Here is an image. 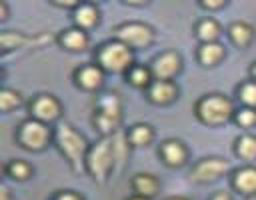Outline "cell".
I'll list each match as a JSON object with an SVG mask.
<instances>
[{"label": "cell", "mask_w": 256, "mask_h": 200, "mask_svg": "<svg viewBox=\"0 0 256 200\" xmlns=\"http://www.w3.org/2000/svg\"><path fill=\"white\" fill-rule=\"evenodd\" d=\"M4 172H6L8 178H12V180H16V182H24V180L32 178L34 168H32V164H28L26 160L16 158V160H10V162L4 166Z\"/></svg>", "instance_id": "cell-25"}, {"label": "cell", "mask_w": 256, "mask_h": 200, "mask_svg": "<svg viewBox=\"0 0 256 200\" xmlns=\"http://www.w3.org/2000/svg\"><path fill=\"white\" fill-rule=\"evenodd\" d=\"M122 98L116 92H104L96 98L94 104V114H92V124L102 136H112L120 130L122 124Z\"/></svg>", "instance_id": "cell-4"}, {"label": "cell", "mask_w": 256, "mask_h": 200, "mask_svg": "<svg viewBox=\"0 0 256 200\" xmlns=\"http://www.w3.org/2000/svg\"><path fill=\"white\" fill-rule=\"evenodd\" d=\"M126 82L134 88H140V90H148L150 84L154 82V76H152V70L150 66H144V64H134L126 74H124Z\"/></svg>", "instance_id": "cell-22"}, {"label": "cell", "mask_w": 256, "mask_h": 200, "mask_svg": "<svg viewBox=\"0 0 256 200\" xmlns=\"http://www.w3.org/2000/svg\"><path fill=\"white\" fill-rule=\"evenodd\" d=\"M104 76L106 72L96 64H82L74 70V82L78 88H82L84 92H98L104 84Z\"/></svg>", "instance_id": "cell-12"}, {"label": "cell", "mask_w": 256, "mask_h": 200, "mask_svg": "<svg viewBox=\"0 0 256 200\" xmlns=\"http://www.w3.org/2000/svg\"><path fill=\"white\" fill-rule=\"evenodd\" d=\"M194 114L204 126H222L234 118V102L220 92H210L198 98L194 104Z\"/></svg>", "instance_id": "cell-3"}, {"label": "cell", "mask_w": 256, "mask_h": 200, "mask_svg": "<svg viewBox=\"0 0 256 200\" xmlns=\"http://www.w3.org/2000/svg\"><path fill=\"white\" fill-rule=\"evenodd\" d=\"M158 152H160L162 162H164L166 166H170V168H180V166H184L186 160H188V148H186L184 142L178 140V138H166V140L160 144Z\"/></svg>", "instance_id": "cell-13"}, {"label": "cell", "mask_w": 256, "mask_h": 200, "mask_svg": "<svg viewBox=\"0 0 256 200\" xmlns=\"http://www.w3.org/2000/svg\"><path fill=\"white\" fill-rule=\"evenodd\" d=\"M226 2L224 0H200V6L204 8V10H218V8H222Z\"/></svg>", "instance_id": "cell-31"}, {"label": "cell", "mask_w": 256, "mask_h": 200, "mask_svg": "<svg viewBox=\"0 0 256 200\" xmlns=\"http://www.w3.org/2000/svg\"><path fill=\"white\" fill-rule=\"evenodd\" d=\"M128 200H150V198H144V196H138V194H132Z\"/></svg>", "instance_id": "cell-37"}, {"label": "cell", "mask_w": 256, "mask_h": 200, "mask_svg": "<svg viewBox=\"0 0 256 200\" xmlns=\"http://www.w3.org/2000/svg\"><path fill=\"white\" fill-rule=\"evenodd\" d=\"M20 104H22V96L18 90H14V88H2L0 90V110L4 114L18 108Z\"/></svg>", "instance_id": "cell-27"}, {"label": "cell", "mask_w": 256, "mask_h": 200, "mask_svg": "<svg viewBox=\"0 0 256 200\" xmlns=\"http://www.w3.org/2000/svg\"><path fill=\"white\" fill-rule=\"evenodd\" d=\"M146 96L156 106H168L178 98V86L174 80H154L146 90Z\"/></svg>", "instance_id": "cell-15"}, {"label": "cell", "mask_w": 256, "mask_h": 200, "mask_svg": "<svg viewBox=\"0 0 256 200\" xmlns=\"http://www.w3.org/2000/svg\"><path fill=\"white\" fill-rule=\"evenodd\" d=\"M126 138L130 142L132 148H140V146H148L152 140H154V130L150 124H144V122H138V124H132L126 132Z\"/></svg>", "instance_id": "cell-24"}, {"label": "cell", "mask_w": 256, "mask_h": 200, "mask_svg": "<svg viewBox=\"0 0 256 200\" xmlns=\"http://www.w3.org/2000/svg\"><path fill=\"white\" fill-rule=\"evenodd\" d=\"M50 200H84V196L74 190H58Z\"/></svg>", "instance_id": "cell-29"}, {"label": "cell", "mask_w": 256, "mask_h": 200, "mask_svg": "<svg viewBox=\"0 0 256 200\" xmlns=\"http://www.w3.org/2000/svg\"><path fill=\"white\" fill-rule=\"evenodd\" d=\"M234 152L238 158H242L244 162H254L256 160V134L252 132H244L234 140Z\"/></svg>", "instance_id": "cell-23"}, {"label": "cell", "mask_w": 256, "mask_h": 200, "mask_svg": "<svg viewBox=\"0 0 256 200\" xmlns=\"http://www.w3.org/2000/svg\"><path fill=\"white\" fill-rule=\"evenodd\" d=\"M196 38L200 40V44H208V42H218L220 34H222V26L214 20V18H202L196 22L194 26Z\"/></svg>", "instance_id": "cell-21"}, {"label": "cell", "mask_w": 256, "mask_h": 200, "mask_svg": "<svg viewBox=\"0 0 256 200\" xmlns=\"http://www.w3.org/2000/svg\"><path fill=\"white\" fill-rule=\"evenodd\" d=\"M0 10H2L0 20H6V18H8V12H10V10H8V4H6V2H0Z\"/></svg>", "instance_id": "cell-33"}, {"label": "cell", "mask_w": 256, "mask_h": 200, "mask_svg": "<svg viewBox=\"0 0 256 200\" xmlns=\"http://www.w3.org/2000/svg\"><path fill=\"white\" fill-rule=\"evenodd\" d=\"M154 80H174L182 70V56L176 50H164L150 62Z\"/></svg>", "instance_id": "cell-10"}, {"label": "cell", "mask_w": 256, "mask_h": 200, "mask_svg": "<svg viewBox=\"0 0 256 200\" xmlns=\"http://www.w3.org/2000/svg\"><path fill=\"white\" fill-rule=\"evenodd\" d=\"M50 4H52V6H58V8H66V10H72V12H74V10L78 8V4H80V2H78V0H50Z\"/></svg>", "instance_id": "cell-30"}, {"label": "cell", "mask_w": 256, "mask_h": 200, "mask_svg": "<svg viewBox=\"0 0 256 200\" xmlns=\"http://www.w3.org/2000/svg\"><path fill=\"white\" fill-rule=\"evenodd\" d=\"M226 50H224V44L220 42H208V44H200L198 50H196V58L202 66L210 68V66H216L222 58H224Z\"/></svg>", "instance_id": "cell-20"}, {"label": "cell", "mask_w": 256, "mask_h": 200, "mask_svg": "<svg viewBox=\"0 0 256 200\" xmlns=\"http://www.w3.org/2000/svg\"><path fill=\"white\" fill-rule=\"evenodd\" d=\"M228 38L236 48H246L254 40V28L244 20H236L228 26Z\"/></svg>", "instance_id": "cell-19"}, {"label": "cell", "mask_w": 256, "mask_h": 200, "mask_svg": "<svg viewBox=\"0 0 256 200\" xmlns=\"http://www.w3.org/2000/svg\"><path fill=\"white\" fill-rule=\"evenodd\" d=\"M0 200H14V196L10 194V190H8L6 186L2 188V194H0Z\"/></svg>", "instance_id": "cell-34"}, {"label": "cell", "mask_w": 256, "mask_h": 200, "mask_svg": "<svg viewBox=\"0 0 256 200\" xmlns=\"http://www.w3.org/2000/svg\"><path fill=\"white\" fill-rule=\"evenodd\" d=\"M28 110H30V118H36L44 124H52V122H58L60 116H62V102L54 96V94H36L30 104H28Z\"/></svg>", "instance_id": "cell-9"}, {"label": "cell", "mask_w": 256, "mask_h": 200, "mask_svg": "<svg viewBox=\"0 0 256 200\" xmlns=\"http://www.w3.org/2000/svg\"><path fill=\"white\" fill-rule=\"evenodd\" d=\"M246 200H254V198H246Z\"/></svg>", "instance_id": "cell-39"}, {"label": "cell", "mask_w": 256, "mask_h": 200, "mask_svg": "<svg viewBox=\"0 0 256 200\" xmlns=\"http://www.w3.org/2000/svg\"><path fill=\"white\" fill-rule=\"evenodd\" d=\"M96 64L106 74H126L136 62H134V50L120 42L118 38L106 40L96 50Z\"/></svg>", "instance_id": "cell-5"}, {"label": "cell", "mask_w": 256, "mask_h": 200, "mask_svg": "<svg viewBox=\"0 0 256 200\" xmlns=\"http://www.w3.org/2000/svg\"><path fill=\"white\" fill-rule=\"evenodd\" d=\"M114 38H118L132 50H140V48H148L154 42V28L148 26L146 22L132 20V22H124V24L116 26Z\"/></svg>", "instance_id": "cell-7"}, {"label": "cell", "mask_w": 256, "mask_h": 200, "mask_svg": "<svg viewBox=\"0 0 256 200\" xmlns=\"http://www.w3.org/2000/svg\"><path fill=\"white\" fill-rule=\"evenodd\" d=\"M72 20H74V26L80 28V30H90L98 24L100 20V10L96 4L92 2H80L78 8L72 12Z\"/></svg>", "instance_id": "cell-17"}, {"label": "cell", "mask_w": 256, "mask_h": 200, "mask_svg": "<svg viewBox=\"0 0 256 200\" xmlns=\"http://www.w3.org/2000/svg\"><path fill=\"white\" fill-rule=\"evenodd\" d=\"M124 4H128V6H144L146 2L144 0H124Z\"/></svg>", "instance_id": "cell-35"}, {"label": "cell", "mask_w": 256, "mask_h": 200, "mask_svg": "<svg viewBox=\"0 0 256 200\" xmlns=\"http://www.w3.org/2000/svg\"><path fill=\"white\" fill-rule=\"evenodd\" d=\"M52 40L50 34H24V32H14V30H4L0 36L2 42V54L16 50V48H26V46H40L44 42Z\"/></svg>", "instance_id": "cell-11"}, {"label": "cell", "mask_w": 256, "mask_h": 200, "mask_svg": "<svg viewBox=\"0 0 256 200\" xmlns=\"http://www.w3.org/2000/svg\"><path fill=\"white\" fill-rule=\"evenodd\" d=\"M58 42H60V46H62L64 50H68V52H82V50L88 48L90 36H88L86 30H80V28H76V26H70V28H66V30L60 32Z\"/></svg>", "instance_id": "cell-16"}, {"label": "cell", "mask_w": 256, "mask_h": 200, "mask_svg": "<svg viewBox=\"0 0 256 200\" xmlns=\"http://www.w3.org/2000/svg\"><path fill=\"white\" fill-rule=\"evenodd\" d=\"M236 96H238V100H240L242 106L256 108V82L252 78L240 82L238 88H236Z\"/></svg>", "instance_id": "cell-26"}, {"label": "cell", "mask_w": 256, "mask_h": 200, "mask_svg": "<svg viewBox=\"0 0 256 200\" xmlns=\"http://www.w3.org/2000/svg\"><path fill=\"white\" fill-rule=\"evenodd\" d=\"M232 188L244 198H254L256 196V166L244 164L236 168L232 174Z\"/></svg>", "instance_id": "cell-14"}, {"label": "cell", "mask_w": 256, "mask_h": 200, "mask_svg": "<svg viewBox=\"0 0 256 200\" xmlns=\"http://www.w3.org/2000/svg\"><path fill=\"white\" fill-rule=\"evenodd\" d=\"M54 144L76 174L86 172V156L90 150V142L80 130H76L70 122H58L54 128Z\"/></svg>", "instance_id": "cell-1"}, {"label": "cell", "mask_w": 256, "mask_h": 200, "mask_svg": "<svg viewBox=\"0 0 256 200\" xmlns=\"http://www.w3.org/2000/svg\"><path fill=\"white\" fill-rule=\"evenodd\" d=\"M130 186H132L134 194H138V196H144V198H150V200H152V198L158 194V190H160V180H158L154 174L140 172V174H136V176L132 178Z\"/></svg>", "instance_id": "cell-18"}, {"label": "cell", "mask_w": 256, "mask_h": 200, "mask_svg": "<svg viewBox=\"0 0 256 200\" xmlns=\"http://www.w3.org/2000/svg\"><path fill=\"white\" fill-rule=\"evenodd\" d=\"M54 140V132L48 124L36 120V118H26L18 124L16 128V142L30 150V152H42L48 148V144Z\"/></svg>", "instance_id": "cell-6"}, {"label": "cell", "mask_w": 256, "mask_h": 200, "mask_svg": "<svg viewBox=\"0 0 256 200\" xmlns=\"http://www.w3.org/2000/svg\"><path fill=\"white\" fill-rule=\"evenodd\" d=\"M210 200H234V198H232V194L228 190H220V192H214L210 196Z\"/></svg>", "instance_id": "cell-32"}, {"label": "cell", "mask_w": 256, "mask_h": 200, "mask_svg": "<svg viewBox=\"0 0 256 200\" xmlns=\"http://www.w3.org/2000/svg\"><path fill=\"white\" fill-rule=\"evenodd\" d=\"M164 200H188V198H184V196H168Z\"/></svg>", "instance_id": "cell-38"}, {"label": "cell", "mask_w": 256, "mask_h": 200, "mask_svg": "<svg viewBox=\"0 0 256 200\" xmlns=\"http://www.w3.org/2000/svg\"><path fill=\"white\" fill-rule=\"evenodd\" d=\"M250 78H252V80L256 82V62H254V64L250 66Z\"/></svg>", "instance_id": "cell-36"}, {"label": "cell", "mask_w": 256, "mask_h": 200, "mask_svg": "<svg viewBox=\"0 0 256 200\" xmlns=\"http://www.w3.org/2000/svg\"><path fill=\"white\" fill-rule=\"evenodd\" d=\"M230 170L228 160L220 158V156H208V158H200L188 172V178L196 184H212L216 180H220L222 176H226Z\"/></svg>", "instance_id": "cell-8"}, {"label": "cell", "mask_w": 256, "mask_h": 200, "mask_svg": "<svg viewBox=\"0 0 256 200\" xmlns=\"http://www.w3.org/2000/svg\"><path fill=\"white\" fill-rule=\"evenodd\" d=\"M234 122L240 126V128H254L256 126V108H246V106H240L234 114Z\"/></svg>", "instance_id": "cell-28"}, {"label": "cell", "mask_w": 256, "mask_h": 200, "mask_svg": "<svg viewBox=\"0 0 256 200\" xmlns=\"http://www.w3.org/2000/svg\"><path fill=\"white\" fill-rule=\"evenodd\" d=\"M116 168H118V158L112 136H100L94 144H90L86 156V174H90V178L96 184H104Z\"/></svg>", "instance_id": "cell-2"}]
</instances>
